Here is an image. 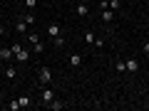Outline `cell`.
I'll list each match as a JSON object with an SVG mask.
<instances>
[{"label": "cell", "instance_id": "cell-1", "mask_svg": "<svg viewBox=\"0 0 149 111\" xmlns=\"http://www.w3.org/2000/svg\"><path fill=\"white\" fill-rule=\"evenodd\" d=\"M37 82H40L42 86L52 84V69H50L47 64H40V69H37Z\"/></svg>", "mask_w": 149, "mask_h": 111}, {"label": "cell", "instance_id": "cell-2", "mask_svg": "<svg viewBox=\"0 0 149 111\" xmlns=\"http://www.w3.org/2000/svg\"><path fill=\"white\" fill-rule=\"evenodd\" d=\"M40 99H42V104H45V106H47V104H50V101H52V99H55V91H52V89H50V86H42V91H40Z\"/></svg>", "mask_w": 149, "mask_h": 111}, {"label": "cell", "instance_id": "cell-3", "mask_svg": "<svg viewBox=\"0 0 149 111\" xmlns=\"http://www.w3.org/2000/svg\"><path fill=\"white\" fill-rule=\"evenodd\" d=\"M13 57H15V54H13V47H10V45H8V47H0V59H3V62H10Z\"/></svg>", "mask_w": 149, "mask_h": 111}, {"label": "cell", "instance_id": "cell-4", "mask_svg": "<svg viewBox=\"0 0 149 111\" xmlns=\"http://www.w3.org/2000/svg\"><path fill=\"white\" fill-rule=\"evenodd\" d=\"M17 104H20V109H27V106H32V96L30 94H20L17 96Z\"/></svg>", "mask_w": 149, "mask_h": 111}, {"label": "cell", "instance_id": "cell-5", "mask_svg": "<svg viewBox=\"0 0 149 111\" xmlns=\"http://www.w3.org/2000/svg\"><path fill=\"white\" fill-rule=\"evenodd\" d=\"M74 10H77V15H80V17H87V15H90V8H87L85 3H77V8H74Z\"/></svg>", "mask_w": 149, "mask_h": 111}, {"label": "cell", "instance_id": "cell-6", "mask_svg": "<svg viewBox=\"0 0 149 111\" xmlns=\"http://www.w3.org/2000/svg\"><path fill=\"white\" fill-rule=\"evenodd\" d=\"M112 20H114V10H109V8H107V10H102V22H107V25H109Z\"/></svg>", "mask_w": 149, "mask_h": 111}, {"label": "cell", "instance_id": "cell-7", "mask_svg": "<svg viewBox=\"0 0 149 111\" xmlns=\"http://www.w3.org/2000/svg\"><path fill=\"white\" fill-rule=\"evenodd\" d=\"M124 64H127V72H137V69H139V62H137V59H124Z\"/></svg>", "mask_w": 149, "mask_h": 111}, {"label": "cell", "instance_id": "cell-8", "mask_svg": "<svg viewBox=\"0 0 149 111\" xmlns=\"http://www.w3.org/2000/svg\"><path fill=\"white\" fill-rule=\"evenodd\" d=\"M15 59H17V62H20V64H22V62H27V59H30V52H27V49H25V47H22V49H20V52H17V54H15Z\"/></svg>", "mask_w": 149, "mask_h": 111}, {"label": "cell", "instance_id": "cell-9", "mask_svg": "<svg viewBox=\"0 0 149 111\" xmlns=\"http://www.w3.org/2000/svg\"><path fill=\"white\" fill-rule=\"evenodd\" d=\"M80 64H82V54H77V52L70 54V67H80Z\"/></svg>", "mask_w": 149, "mask_h": 111}, {"label": "cell", "instance_id": "cell-10", "mask_svg": "<svg viewBox=\"0 0 149 111\" xmlns=\"http://www.w3.org/2000/svg\"><path fill=\"white\" fill-rule=\"evenodd\" d=\"M47 109H52V111H62L65 104H62V101H57V99H52V101L47 104Z\"/></svg>", "mask_w": 149, "mask_h": 111}, {"label": "cell", "instance_id": "cell-11", "mask_svg": "<svg viewBox=\"0 0 149 111\" xmlns=\"http://www.w3.org/2000/svg\"><path fill=\"white\" fill-rule=\"evenodd\" d=\"M15 30L17 32H27V22L22 20V17H17V20H15Z\"/></svg>", "mask_w": 149, "mask_h": 111}, {"label": "cell", "instance_id": "cell-12", "mask_svg": "<svg viewBox=\"0 0 149 111\" xmlns=\"http://www.w3.org/2000/svg\"><path fill=\"white\" fill-rule=\"evenodd\" d=\"M47 35H50V37H57V35H60V25H57V22L47 25Z\"/></svg>", "mask_w": 149, "mask_h": 111}, {"label": "cell", "instance_id": "cell-13", "mask_svg": "<svg viewBox=\"0 0 149 111\" xmlns=\"http://www.w3.org/2000/svg\"><path fill=\"white\" fill-rule=\"evenodd\" d=\"M22 20H25L27 25H35V22H37V17H35V12H25V15H22Z\"/></svg>", "mask_w": 149, "mask_h": 111}, {"label": "cell", "instance_id": "cell-14", "mask_svg": "<svg viewBox=\"0 0 149 111\" xmlns=\"http://www.w3.org/2000/svg\"><path fill=\"white\" fill-rule=\"evenodd\" d=\"M25 40H27L30 45H37V42H40V35H37V32H30V35H27Z\"/></svg>", "mask_w": 149, "mask_h": 111}, {"label": "cell", "instance_id": "cell-15", "mask_svg": "<svg viewBox=\"0 0 149 111\" xmlns=\"http://www.w3.org/2000/svg\"><path fill=\"white\" fill-rule=\"evenodd\" d=\"M52 40H55V47H57V49H62L65 45H67V42H65V37H62V35H57V37H52Z\"/></svg>", "mask_w": 149, "mask_h": 111}, {"label": "cell", "instance_id": "cell-16", "mask_svg": "<svg viewBox=\"0 0 149 111\" xmlns=\"http://www.w3.org/2000/svg\"><path fill=\"white\" fill-rule=\"evenodd\" d=\"M5 77H8V79H15V77H17V69L15 67H5Z\"/></svg>", "mask_w": 149, "mask_h": 111}, {"label": "cell", "instance_id": "cell-17", "mask_svg": "<svg viewBox=\"0 0 149 111\" xmlns=\"http://www.w3.org/2000/svg\"><path fill=\"white\" fill-rule=\"evenodd\" d=\"M85 42H87V45H95V32H92V30L85 32Z\"/></svg>", "mask_w": 149, "mask_h": 111}, {"label": "cell", "instance_id": "cell-18", "mask_svg": "<svg viewBox=\"0 0 149 111\" xmlns=\"http://www.w3.org/2000/svg\"><path fill=\"white\" fill-rule=\"evenodd\" d=\"M114 69H117V72H127V64H124V59H117V62H114Z\"/></svg>", "mask_w": 149, "mask_h": 111}, {"label": "cell", "instance_id": "cell-19", "mask_svg": "<svg viewBox=\"0 0 149 111\" xmlns=\"http://www.w3.org/2000/svg\"><path fill=\"white\" fill-rule=\"evenodd\" d=\"M119 8H122V0H109V10H114V12H117Z\"/></svg>", "mask_w": 149, "mask_h": 111}, {"label": "cell", "instance_id": "cell-20", "mask_svg": "<svg viewBox=\"0 0 149 111\" xmlns=\"http://www.w3.org/2000/svg\"><path fill=\"white\" fill-rule=\"evenodd\" d=\"M32 49H35V54H42V52H45V45L37 42V45H32Z\"/></svg>", "mask_w": 149, "mask_h": 111}, {"label": "cell", "instance_id": "cell-21", "mask_svg": "<svg viewBox=\"0 0 149 111\" xmlns=\"http://www.w3.org/2000/svg\"><path fill=\"white\" fill-rule=\"evenodd\" d=\"M8 109H10V111H20V104H17V99H15V101H10V104H8Z\"/></svg>", "mask_w": 149, "mask_h": 111}, {"label": "cell", "instance_id": "cell-22", "mask_svg": "<svg viewBox=\"0 0 149 111\" xmlns=\"http://www.w3.org/2000/svg\"><path fill=\"white\" fill-rule=\"evenodd\" d=\"M35 5H37V0H25V8H27V10H35Z\"/></svg>", "mask_w": 149, "mask_h": 111}, {"label": "cell", "instance_id": "cell-23", "mask_svg": "<svg viewBox=\"0 0 149 111\" xmlns=\"http://www.w3.org/2000/svg\"><path fill=\"white\" fill-rule=\"evenodd\" d=\"M92 47H104V40H102V37H95V45H92Z\"/></svg>", "mask_w": 149, "mask_h": 111}, {"label": "cell", "instance_id": "cell-24", "mask_svg": "<svg viewBox=\"0 0 149 111\" xmlns=\"http://www.w3.org/2000/svg\"><path fill=\"white\" fill-rule=\"evenodd\" d=\"M10 47H13V54H17V52L22 49V45H20V42H15V45H10Z\"/></svg>", "mask_w": 149, "mask_h": 111}, {"label": "cell", "instance_id": "cell-25", "mask_svg": "<svg viewBox=\"0 0 149 111\" xmlns=\"http://www.w3.org/2000/svg\"><path fill=\"white\" fill-rule=\"evenodd\" d=\"M109 8V0H100V10H107Z\"/></svg>", "mask_w": 149, "mask_h": 111}, {"label": "cell", "instance_id": "cell-26", "mask_svg": "<svg viewBox=\"0 0 149 111\" xmlns=\"http://www.w3.org/2000/svg\"><path fill=\"white\" fill-rule=\"evenodd\" d=\"M142 49H144V54H149V40H147V42L142 45Z\"/></svg>", "mask_w": 149, "mask_h": 111}, {"label": "cell", "instance_id": "cell-27", "mask_svg": "<svg viewBox=\"0 0 149 111\" xmlns=\"http://www.w3.org/2000/svg\"><path fill=\"white\" fill-rule=\"evenodd\" d=\"M3 35H5V27H3V25H0V37H3Z\"/></svg>", "mask_w": 149, "mask_h": 111}, {"label": "cell", "instance_id": "cell-28", "mask_svg": "<svg viewBox=\"0 0 149 111\" xmlns=\"http://www.w3.org/2000/svg\"><path fill=\"white\" fill-rule=\"evenodd\" d=\"M3 96H5V91H3V89H0V101H3Z\"/></svg>", "mask_w": 149, "mask_h": 111}, {"label": "cell", "instance_id": "cell-29", "mask_svg": "<svg viewBox=\"0 0 149 111\" xmlns=\"http://www.w3.org/2000/svg\"><path fill=\"white\" fill-rule=\"evenodd\" d=\"M77 3H85V0H77Z\"/></svg>", "mask_w": 149, "mask_h": 111}]
</instances>
